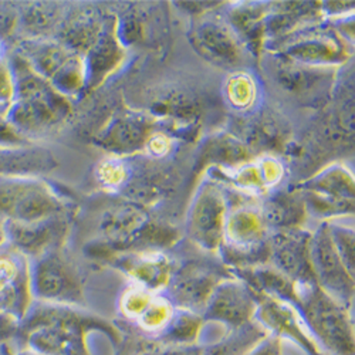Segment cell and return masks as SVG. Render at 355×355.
I'll return each instance as SVG.
<instances>
[{"label":"cell","mask_w":355,"mask_h":355,"mask_svg":"<svg viewBox=\"0 0 355 355\" xmlns=\"http://www.w3.org/2000/svg\"><path fill=\"white\" fill-rule=\"evenodd\" d=\"M63 203L46 185L32 180L0 178V214L31 223L63 215Z\"/></svg>","instance_id":"obj_1"},{"label":"cell","mask_w":355,"mask_h":355,"mask_svg":"<svg viewBox=\"0 0 355 355\" xmlns=\"http://www.w3.org/2000/svg\"><path fill=\"white\" fill-rule=\"evenodd\" d=\"M225 203L215 188L203 189L193 206L189 229L192 238L206 248H215L222 241Z\"/></svg>","instance_id":"obj_2"},{"label":"cell","mask_w":355,"mask_h":355,"mask_svg":"<svg viewBox=\"0 0 355 355\" xmlns=\"http://www.w3.org/2000/svg\"><path fill=\"white\" fill-rule=\"evenodd\" d=\"M193 44L212 62L219 64H233L239 60V43L230 28L215 20L200 24L193 33Z\"/></svg>","instance_id":"obj_3"},{"label":"cell","mask_w":355,"mask_h":355,"mask_svg":"<svg viewBox=\"0 0 355 355\" xmlns=\"http://www.w3.org/2000/svg\"><path fill=\"white\" fill-rule=\"evenodd\" d=\"M314 192H309L310 202L317 211L322 212H345L347 211V198L352 199L354 188L351 176H347V172L336 168L325 172L318 181H314L310 187Z\"/></svg>","instance_id":"obj_4"},{"label":"cell","mask_w":355,"mask_h":355,"mask_svg":"<svg viewBox=\"0 0 355 355\" xmlns=\"http://www.w3.org/2000/svg\"><path fill=\"white\" fill-rule=\"evenodd\" d=\"M55 166L53 155L39 148L0 146V175H32L51 171Z\"/></svg>","instance_id":"obj_5"},{"label":"cell","mask_w":355,"mask_h":355,"mask_svg":"<svg viewBox=\"0 0 355 355\" xmlns=\"http://www.w3.org/2000/svg\"><path fill=\"white\" fill-rule=\"evenodd\" d=\"M66 222L63 219V215L31 223L12 222L10 225L13 239L21 248L32 250H39L43 246L51 243L58 236H62Z\"/></svg>","instance_id":"obj_6"},{"label":"cell","mask_w":355,"mask_h":355,"mask_svg":"<svg viewBox=\"0 0 355 355\" xmlns=\"http://www.w3.org/2000/svg\"><path fill=\"white\" fill-rule=\"evenodd\" d=\"M151 125L138 116H124L108 130L105 145L115 153H134L148 139Z\"/></svg>","instance_id":"obj_7"},{"label":"cell","mask_w":355,"mask_h":355,"mask_svg":"<svg viewBox=\"0 0 355 355\" xmlns=\"http://www.w3.org/2000/svg\"><path fill=\"white\" fill-rule=\"evenodd\" d=\"M264 223L294 229L303 222L304 202L297 195H279L264 206Z\"/></svg>","instance_id":"obj_8"},{"label":"cell","mask_w":355,"mask_h":355,"mask_svg":"<svg viewBox=\"0 0 355 355\" xmlns=\"http://www.w3.org/2000/svg\"><path fill=\"white\" fill-rule=\"evenodd\" d=\"M295 60L302 62H336L338 55V44L336 37H329L327 33H324L322 37H317L311 35L310 37H304L302 42L291 44L287 50Z\"/></svg>","instance_id":"obj_9"},{"label":"cell","mask_w":355,"mask_h":355,"mask_svg":"<svg viewBox=\"0 0 355 355\" xmlns=\"http://www.w3.org/2000/svg\"><path fill=\"white\" fill-rule=\"evenodd\" d=\"M103 33V27L97 17L90 13H81L67 21L64 37L67 46L76 50H92Z\"/></svg>","instance_id":"obj_10"},{"label":"cell","mask_w":355,"mask_h":355,"mask_svg":"<svg viewBox=\"0 0 355 355\" xmlns=\"http://www.w3.org/2000/svg\"><path fill=\"white\" fill-rule=\"evenodd\" d=\"M227 229L230 239L236 242L238 248H242L243 245H254L261 239V234L264 232L260 216L253 211L243 208L230 214Z\"/></svg>","instance_id":"obj_11"},{"label":"cell","mask_w":355,"mask_h":355,"mask_svg":"<svg viewBox=\"0 0 355 355\" xmlns=\"http://www.w3.org/2000/svg\"><path fill=\"white\" fill-rule=\"evenodd\" d=\"M120 58V46L112 36V32H103L97 43L90 50V71L92 78H101L112 69Z\"/></svg>","instance_id":"obj_12"},{"label":"cell","mask_w":355,"mask_h":355,"mask_svg":"<svg viewBox=\"0 0 355 355\" xmlns=\"http://www.w3.org/2000/svg\"><path fill=\"white\" fill-rule=\"evenodd\" d=\"M24 20V23L32 28H46L54 23L55 16L53 9H40L39 5H36L33 9L26 12Z\"/></svg>","instance_id":"obj_13"},{"label":"cell","mask_w":355,"mask_h":355,"mask_svg":"<svg viewBox=\"0 0 355 355\" xmlns=\"http://www.w3.org/2000/svg\"><path fill=\"white\" fill-rule=\"evenodd\" d=\"M15 78L12 70L0 63V104H8L12 101L15 94Z\"/></svg>","instance_id":"obj_14"},{"label":"cell","mask_w":355,"mask_h":355,"mask_svg":"<svg viewBox=\"0 0 355 355\" xmlns=\"http://www.w3.org/2000/svg\"><path fill=\"white\" fill-rule=\"evenodd\" d=\"M20 142L19 135L15 132L13 127L9 125L2 116H0V144H17Z\"/></svg>","instance_id":"obj_15"},{"label":"cell","mask_w":355,"mask_h":355,"mask_svg":"<svg viewBox=\"0 0 355 355\" xmlns=\"http://www.w3.org/2000/svg\"><path fill=\"white\" fill-rule=\"evenodd\" d=\"M246 302H249V300H248V297H246L245 294L242 295V293H236V291H234L233 302H232L233 306H234V304H241V303H246ZM220 303H222V306H225V307H222V311H223V313H227V315H229V311H230V309L227 307V306H230L229 300H225V299L220 297Z\"/></svg>","instance_id":"obj_16"}]
</instances>
